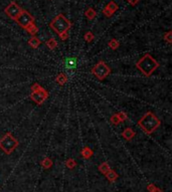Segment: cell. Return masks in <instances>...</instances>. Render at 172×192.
I'll use <instances>...</instances> for the list:
<instances>
[{"label": "cell", "mask_w": 172, "mask_h": 192, "mask_svg": "<svg viewBox=\"0 0 172 192\" xmlns=\"http://www.w3.org/2000/svg\"><path fill=\"white\" fill-rule=\"evenodd\" d=\"M16 23L19 25L20 27H22L23 29H25L30 23L34 22V17L31 15V14L28 12V11L22 9L20 14L18 15V17L16 18Z\"/></svg>", "instance_id": "6"}, {"label": "cell", "mask_w": 172, "mask_h": 192, "mask_svg": "<svg viewBox=\"0 0 172 192\" xmlns=\"http://www.w3.org/2000/svg\"><path fill=\"white\" fill-rule=\"evenodd\" d=\"M59 38H61L62 41H65V40H68V36H70V35H68V31H64V32L59 33Z\"/></svg>", "instance_id": "27"}, {"label": "cell", "mask_w": 172, "mask_h": 192, "mask_svg": "<svg viewBox=\"0 0 172 192\" xmlns=\"http://www.w3.org/2000/svg\"><path fill=\"white\" fill-rule=\"evenodd\" d=\"M103 14H104V15L106 16V17H108V18H110V17H112V15H113V12H112V11L109 9V8H107V7H105L104 9H103Z\"/></svg>", "instance_id": "28"}, {"label": "cell", "mask_w": 172, "mask_h": 192, "mask_svg": "<svg viewBox=\"0 0 172 192\" xmlns=\"http://www.w3.org/2000/svg\"><path fill=\"white\" fill-rule=\"evenodd\" d=\"M106 177H107V179L109 180V181L114 182L115 180L117 179L118 175H117V173L114 170H111V169H110V170H109V172H107V173H106Z\"/></svg>", "instance_id": "15"}, {"label": "cell", "mask_w": 172, "mask_h": 192, "mask_svg": "<svg viewBox=\"0 0 172 192\" xmlns=\"http://www.w3.org/2000/svg\"><path fill=\"white\" fill-rule=\"evenodd\" d=\"M163 38H164V40L167 41L168 44H172V31H167V32L164 34Z\"/></svg>", "instance_id": "23"}, {"label": "cell", "mask_w": 172, "mask_h": 192, "mask_svg": "<svg viewBox=\"0 0 172 192\" xmlns=\"http://www.w3.org/2000/svg\"><path fill=\"white\" fill-rule=\"evenodd\" d=\"M25 30H26L28 33H30L32 36H35V34L38 32V27L36 26L34 22H32V23H30L26 28H25Z\"/></svg>", "instance_id": "12"}, {"label": "cell", "mask_w": 172, "mask_h": 192, "mask_svg": "<svg viewBox=\"0 0 172 192\" xmlns=\"http://www.w3.org/2000/svg\"><path fill=\"white\" fill-rule=\"evenodd\" d=\"M106 7L109 8V9H110L113 13H115L117 10L119 9V5L117 4L116 2H114V1H110V2H109V3L107 4V6H106Z\"/></svg>", "instance_id": "19"}, {"label": "cell", "mask_w": 172, "mask_h": 192, "mask_svg": "<svg viewBox=\"0 0 172 192\" xmlns=\"http://www.w3.org/2000/svg\"><path fill=\"white\" fill-rule=\"evenodd\" d=\"M41 165L44 166V168H45V169H50L51 166H53V161H51V159L47 157V158H44L41 161Z\"/></svg>", "instance_id": "20"}, {"label": "cell", "mask_w": 172, "mask_h": 192, "mask_svg": "<svg viewBox=\"0 0 172 192\" xmlns=\"http://www.w3.org/2000/svg\"><path fill=\"white\" fill-rule=\"evenodd\" d=\"M65 165H67L68 168L73 169V168H74L77 166V163H76V161H74V159H68V161L65 162Z\"/></svg>", "instance_id": "25"}, {"label": "cell", "mask_w": 172, "mask_h": 192, "mask_svg": "<svg viewBox=\"0 0 172 192\" xmlns=\"http://www.w3.org/2000/svg\"><path fill=\"white\" fill-rule=\"evenodd\" d=\"M48 98V93L47 90H44V88H41L38 91H35V92H31L30 94V99L32 100V101L37 104L38 106L42 105L44 103L47 101V99Z\"/></svg>", "instance_id": "8"}, {"label": "cell", "mask_w": 172, "mask_h": 192, "mask_svg": "<svg viewBox=\"0 0 172 192\" xmlns=\"http://www.w3.org/2000/svg\"><path fill=\"white\" fill-rule=\"evenodd\" d=\"M110 121H111V123L113 125H119L120 123V120H119V118H118V116H117V114H114L113 116L111 117L110 118Z\"/></svg>", "instance_id": "24"}, {"label": "cell", "mask_w": 172, "mask_h": 192, "mask_svg": "<svg viewBox=\"0 0 172 192\" xmlns=\"http://www.w3.org/2000/svg\"><path fill=\"white\" fill-rule=\"evenodd\" d=\"M21 11H22V8L19 6L15 1H11L4 9V12L6 13V15L9 17V18L13 19L14 21L16 20V18L18 17Z\"/></svg>", "instance_id": "7"}, {"label": "cell", "mask_w": 172, "mask_h": 192, "mask_svg": "<svg viewBox=\"0 0 172 192\" xmlns=\"http://www.w3.org/2000/svg\"><path fill=\"white\" fill-rule=\"evenodd\" d=\"M65 68L68 70H74L77 68V58H74V57L68 58L65 62Z\"/></svg>", "instance_id": "11"}, {"label": "cell", "mask_w": 172, "mask_h": 192, "mask_svg": "<svg viewBox=\"0 0 172 192\" xmlns=\"http://www.w3.org/2000/svg\"><path fill=\"white\" fill-rule=\"evenodd\" d=\"M56 82L59 86H64L65 82H68V78H67V76H65L64 73H61V74H59V76H56Z\"/></svg>", "instance_id": "14"}, {"label": "cell", "mask_w": 172, "mask_h": 192, "mask_svg": "<svg viewBox=\"0 0 172 192\" xmlns=\"http://www.w3.org/2000/svg\"><path fill=\"white\" fill-rule=\"evenodd\" d=\"M92 74L100 81H103L111 74V68L105 62L101 61L92 68Z\"/></svg>", "instance_id": "5"}, {"label": "cell", "mask_w": 172, "mask_h": 192, "mask_svg": "<svg viewBox=\"0 0 172 192\" xmlns=\"http://www.w3.org/2000/svg\"><path fill=\"white\" fill-rule=\"evenodd\" d=\"M127 2L132 6H136L137 4L140 2V0H127Z\"/></svg>", "instance_id": "30"}, {"label": "cell", "mask_w": 172, "mask_h": 192, "mask_svg": "<svg viewBox=\"0 0 172 192\" xmlns=\"http://www.w3.org/2000/svg\"><path fill=\"white\" fill-rule=\"evenodd\" d=\"M108 45L111 50H116L117 48H119V46H120V42H119V40H117L116 38H112L111 40L108 42Z\"/></svg>", "instance_id": "16"}, {"label": "cell", "mask_w": 172, "mask_h": 192, "mask_svg": "<svg viewBox=\"0 0 172 192\" xmlns=\"http://www.w3.org/2000/svg\"><path fill=\"white\" fill-rule=\"evenodd\" d=\"M47 46L50 48V50H54L57 46V41L56 40V38L51 37V38L47 39Z\"/></svg>", "instance_id": "18"}, {"label": "cell", "mask_w": 172, "mask_h": 192, "mask_svg": "<svg viewBox=\"0 0 172 192\" xmlns=\"http://www.w3.org/2000/svg\"><path fill=\"white\" fill-rule=\"evenodd\" d=\"M117 116H118V118L120 120V122H125L126 120L128 119V116L126 115V113H123V112H119L118 114H117Z\"/></svg>", "instance_id": "26"}, {"label": "cell", "mask_w": 172, "mask_h": 192, "mask_svg": "<svg viewBox=\"0 0 172 192\" xmlns=\"http://www.w3.org/2000/svg\"><path fill=\"white\" fill-rule=\"evenodd\" d=\"M82 156L86 159H89L93 156V150H91L89 147H85L82 150Z\"/></svg>", "instance_id": "17"}, {"label": "cell", "mask_w": 172, "mask_h": 192, "mask_svg": "<svg viewBox=\"0 0 172 192\" xmlns=\"http://www.w3.org/2000/svg\"><path fill=\"white\" fill-rule=\"evenodd\" d=\"M50 27L54 32L57 34L64 32V31H68L71 27V22L65 17L62 13H59L54 17L53 20L50 22Z\"/></svg>", "instance_id": "3"}, {"label": "cell", "mask_w": 172, "mask_h": 192, "mask_svg": "<svg viewBox=\"0 0 172 192\" xmlns=\"http://www.w3.org/2000/svg\"><path fill=\"white\" fill-rule=\"evenodd\" d=\"M18 146V141L11 133H6L0 139V149L5 154H11Z\"/></svg>", "instance_id": "4"}, {"label": "cell", "mask_w": 172, "mask_h": 192, "mask_svg": "<svg viewBox=\"0 0 172 192\" xmlns=\"http://www.w3.org/2000/svg\"><path fill=\"white\" fill-rule=\"evenodd\" d=\"M84 37H85V40L87 42H92L94 40L95 35H94V33L92 32V31H87V32L85 33Z\"/></svg>", "instance_id": "22"}, {"label": "cell", "mask_w": 172, "mask_h": 192, "mask_svg": "<svg viewBox=\"0 0 172 192\" xmlns=\"http://www.w3.org/2000/svg\"><path fill=\"white\" fill-rule=\"evenodd\" d=\"M160 125H161V121L152 112H147L138 121V126L147 135H151L153 132H155L156 129L160 127Z\"/></svg>", "instance_id": "1"}, {"label": "cell", "mask_w": 172, "mask_h": 192, "mask_svg": "<svg viewBox=\"0 0 172 192\" xmlns=\"http://www.w3.org/2000/svg\"><path fill=\"white\" fill-rule=\"evenodd\" d=\"M41 44V39L36 36H31L30 38L28 39V44H29L32 48H38Z\"/></svg>", "instance_id": "10"}, {"label": "cell", "mask_w": 172, "mask_h": 192, "mask_svg": "<svg viewBox=\"0 0 172 192\" xmlns=\"http://www.w3.org/2000/svg\"><path fill=\"white\" fill-rule=\"evenodd\" d=\"M136 68H138L144 76H149L154 73V70L159 68V64L150 54H145L136 64Z\"/></svg>", "instance_id": "2"}, {"label": "cell", "mask_w": 172, "mask_h": 192, "mask_svg": "<svg viewBox=\"0 0 172 192\" xmlns=\"http://www.w3.org/2000/svg\"><path fill=\"white\" fill-rule=\"evenodd\" d=\"M41 88V86L39 84H37V82H35V84H33L32 86H31V92H35V91H38L39 88Z\"/></svg>", "instance_id": "29"}, {"label": "cell", "mask_w": 172, "mask_h": 192, "mask_svg": "<svg viewBox=\"0 0 172 192\" xmlns=\"http://www.w3.org/2000/svg\"><path fill=\"white\" fill-rule=\"evenodd\" d=\"M135 136H136V132L132 130L131 128H126L125 130L122 132V137L126 141H131Z\"/></svg>", "instance_id": "9"}, {"label": "cell", "mask_w": 172, "mask_h": 192, "mask_svg": "<svg viewBox=\"0 0 172 192\" xmlns=\"http://www.w3.org/2000/svg\"><path fill=\"white\" fill-rule=\"evenodd\" d=\"M85 16L87 17V18L89 19V20H93V19L95 18V17L97 16V12H96V10H95L94 8L89 7L88 9L86 10V12H85Z\"/></svg>", "instance_id": "13"}, {"label": "cell", "mask_w": 172, "mask_h": 192, "mask_svg": "<svg viewBox=\"0 0 172 192\" xmlns=\"http://www.w3.org/2000/svg\"><path fill=\"white\" fill-rule=\"evenodd\" d=\"M99 169H100V171H101L102 173L106 174L107 172H109V170H110V166H109V164L107 162H104V163H102V164L100 165Z\"/></svg>", "instance_id": "21"}]
</instances>
